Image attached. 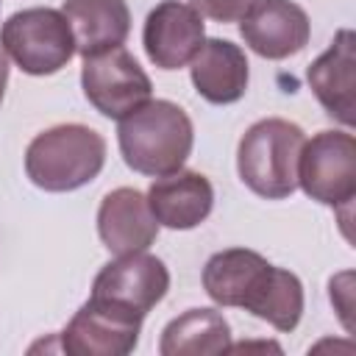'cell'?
<instances>
[{"instance_id": "1", "label": "cell", "mask_w": 356, "mask_h": 356, "mask_svg": "<svg viewBox=\"0 0 356 356\" xmlns=\"http://www.w3.org/2000/svg\"><path fill=\"white\" fill-rule=\"evenodd\" d=\"M203 289L217 306L245 309L284 334L295 331L303 317L300 278L248 248L214 253L203 267Z\"/></svg>"}, {"instance_id": "2", "label": "cell", "mask_w": 356, "mask_h": 356, "mask_svg": "<svg viewBox=\"0 0 356 356\" xmlns=\"http://www.w3.org/2000/svg\"><path fill=\"white\" fill-rule=\"evenodd\" d=\"M117 122L122 161L139 175H170L181 170L192 153V120L172 100H147Z\"/></svg>"}, {"instance_id": "3", "label": "cell", "mask_w": 356, "mask_h": 356, "mask_svg": "<svg viewBox=\"0 0 356 356\" xmlns=\"http://www.w3.org/2000/svg\"><path fill=\"white\" fill-rule=\"evenodd\" d=\"M106 139L81 122L53 125L36 134L25 150V175L44 192H72L100 175Z\"/></svg>"}, {"instance_id": "4", "label": "cell", "mask_w": 356, "mask_h": 356, "mask_svg": "<svg viewBox=\"0 0 356 356\" xmlns=\"http://www.w3.org/2000/svg\"><path fill=\"white\" fill-rule=\"evenodd\" d=\"M303 128L267 117L253 122L236 147V170L242 184L267 200H284L298 189V161L303 150Z\"/></svg>"}, {"instance_id": "5", "label": "cell", "mask_w": 356, "mask_h": 356, "mask_svg": "<svg viewBox=\"0 0 356 356\" xmlns=\"http://www.w3.org/2000/svg\"><path fill=\"white\" fill-rule=\"evenodd\" d=\"M3 53L28 75H53L75 56V36L58 8H22L0 28Z\"/></svg>"}, {"instance_id": "6", "label": "cell", "mask_w": 356, "mask_h": 356, "mask_svg": "<svg viewBox=\"0 0 356 356\" xmlns=\"http://www.w3.org/2000/svg\"><path fill=\"white\" fill-rule=\"evenodd\" d=\"M298 186L323 206H350L356 195V139L348 131H320L303 142Z\"/></svg>"}, {"instance_id": "7", "label": "cell", "mask_w": 356, "mask_h": 356, "mask_svg": "<svg viewBox=\"0 0 356 356\" xmlns=\"http://www.w3.org/2000/svg\"><path fill=\"white\" fill-rule=\"evenodd\" d=\"M81 86L89 106L108 120H122L145 106L153 95L147 72L125 47L86 56L81 67Z\"/></svg>"}, {"instance_id": "8", "label": "cell", "mask_w": 356, "mask_h": 356, "mask_svg": "<svg viewBox=\"0 0 356 356\" xmlns=\"http://www.w3.org/2000/svg\"><path fill=\"white\" fill-rule=\"evenodd\" d=\"M142 320L114 303L89 298L58 334L61 350L70 356H125L139 342Z\"/></svg>"}, {"instance_id": "9", "label": "cell", "mask_w": 356, "mask_h": 356, "mask_svg": "<svg viewBox=\"0 0 356 356\" xmlns=\"http://www.w3.org/2000/svg\"><path fill=\"white\" fill-rule=\"evenodd\" d=\"M167 289H170L167 264L147 250H136L103 264V270L95 275L89 298L147 317V312L167 295Z\"/></svg>"}, {"instance_id": "10", "label": "cell", "mask_w": 356, "mask_h": 356, "mask_svg": "<svg viewBox=\"0 0 356 356\" xmlns=\"http://www.w3.org/2000/svg\"><path fill=\"white\" fill-rule=\"evenodd\" d=\"M239 33L256 56L281 61L309 44L312 22L292 0H253L239 17Z\"/></svg>"}, {"instance_id": "11", "label": "cell", "mask_w": 356, "mask_h": 356, "mask_svg": "<svg viewBox=\"0 0 356 356\" xmlns=\"http://www.w3.org/2000/svg\"><path fill=\"white\" fill-rule=\"evenodd\" d=\"M206 42L203 17L181 0H161L145 19L142 44L159 70H181Z\"/></svg>"}, {"instance_id": "12", "label": "cell", "mask_w": 356, "mask_h": 356, "mask_svg": "<svg viewBox=\"0 0 356 356\" xmlns=\"http://www.w3.org/2000/svg\"><path fill=\"white\" fill-rule=\"evenodd\" d=\"M353 44H356V36L350 28L337 31L328 50L320 53L306 70V81H309L314 97L320 100V106L348 128L356 122V56H353Z\"/></svg>"}, {"instance_id": "13", "label": "cell", "mask_w": 356, "mask_h": 356, "mask_svg": "<svg viewBox=\"0 0 356 356\" xmlns=\"http://www.w3.org/2000/svg\"><path fill=\"white\" fill-rule=\"evenodd\" d=\"M97 234L114 256L147 250L159 236V222L147 206V195L131 186L108 192L97 209Z\"/></svg>"}, {"instance_id": "14", "label": "cell", "mask_w": 356, "mask_h": 356, "mask_svg": "<svg viewBox=\"0 0 356 356\" xmlns=\"http://www.w3.org/2000/svg\"><path fill=\"white\" fill-rule=\"evenodd\" d=\"M147 206L159 225L172 231H189L211 214L214 186L203 172L181 167L170 175H159L150 184Z\"/></svg>"}, {"instance_id": "15", "label": "cell", "mask_w": 356, "mask_h": 356, "mask_svg": "<svg viewBox=\"0 0 356 356\" xmlns=\"http://www.w3.org/2000/svg\"><path fill=\"white\" fill-rule=\"evenodd\" d=\"M189 75L195 92L203 100L214 106H228L242 100V95L248 92L250 70L239 44L228 39H206L189 61Z\"/></svg>"}, {"instance_id": "16", "label": "cell", "mask_w": 356, "mask_h": 356, "mask_svg": "<svg viewBox=\"0 0 356 356\" xmlns=\"http://www.w3.org/2000/svg\"><path fill=\"white\" fill-rule=\"evenodd\" d=\"M61 14L72 28L75 53L83 58L122 47L131 33V11L125 0H64Z\"/></svg>"}, {"instance_id": "17", "label": "cell", "mask_w": 356, "mask_h": 356, "mask_svg": "<svg viewBox=\"0 0 356 356\" xmlns=\"http://www.w3.org/2000/svg\"><path fill=\"white\" fill-rule=\"evenodd\" d=\"M231 350V325L217 309H189L161 331V356H214Z\"/></svg>"}, {"instance_id": "18", "label": "cell", "mask_w": 356, "mask_h": 356, "mask_svg": "<svg viewBox=\"0 0 356 356\" xmlns=\"http://www.w3.org/2000/svg\"><path fill=\"white\" fill-rule=\"evenodd\" d=\"M253 0H189V6L214 22H239Z\"/></svg>"}, {"instance_id": "19", "label": "cell", "mask_w": 356, "mask_h": 356, "mask_svg": "<svg viewBox=\"0 0 356 356\" xmlns=\"http://www.w3.org/2000/svg\"><path fill=\"white\" fill-rule=\"evenodd\" d=\"M331 292H334V298H331V300H337V295L342 292V286H339V281H337V278H331ZM348 295H350V286H345V298H348ZM348 312H350V306L342 300V303H339V314H342V323H345V328L350 331V320H348Z\"/></svg>"}, {"instance_id": "20", "label": "cell", "mask_w": 356, "mask_h": 356, "mask_svg": "<svg viewBox=\"0 0 356 356\" xmlns=\"http://www.w3.org/2000/svg\"><path fill=\"white\" fill-rule=\"evenodd\" d=\"M6 83H8V58H6V53H0V103L6 95Z\"/></svg>"}]
</instances>
